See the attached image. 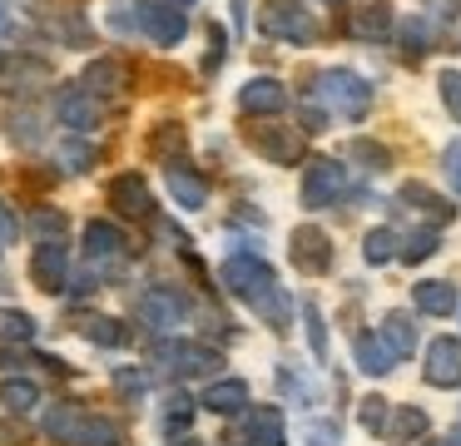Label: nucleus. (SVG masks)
<instances>
[{
  "label": "nucleus",
  "mask_w": 461,
  "mask_h": 446,
  "mask_svg": "<svg viewBox=\"0 0 461 446\" xmlns=\"http://www.w3.org/2000/svg\"><path fill=\"white\" fill-rule=\"evenodd\" d=\"M223 287H233L239 297H249L258 313H268V323L278 327H288V317H293V303H288V293H283L278 283H273V268L263 263V258H249V253H239V258H229L223 263Z\"/></svg>",
  "instance_id": "1"
},
{
  "label": "nucleus",
  "mask_w": 461,
  "mask_h": 446,
  "mask_svg": "<svg viewBox=\"0 0 461 446\" xmlns=\"http://www.w3.org/2000/svg\"><path fill=\"white\" fill-rule=\"evenodd\" d=\"M110 25H120V30H140V35H149L154 45H179L184 40V15L179 10H169V5H130V0H120V5L110 10Z\"/></svg>",
  "instance_id": "2"
},
{
  "label": "nucleus",
  "mask_w": 461,
  "mask_h": 446,
  "mask_svg": "<svg viewBox=\"0 0 461 446\" xmlns=\"http://www.w3.org/2000/svg\"><path fill=\"white\" fill-rule=\"evenodd\" d=\"M318 89L342 119H367L372 114V85L357 75V69H322Z\"/></svg>",
  "instance_id": "3"
},
{
  "label": "nucleus",
  "mask_w": 461,
  "mask_h": 446,
  "mask_svg": "<svg viewBox=\"0 0 461 446\" xmlns=\"http://www.w3.org/2000/svg\"><path fill=\"white\" fill-rule=\"evenodd\" d=\"M258 25H263V35L293 40V45H308V40H318V20L303 10V0H273V5H263Z\"/></svg>",
  "instance_id": "4"
},
{
  "label": "nucleus",
  "mask_w": 461,
  "mask_h": 446,
  "mask_svg": "<svg viewBox=\"0 0 461 446\" xmlns=\"http://www.w3.org/2000/svg\"><path fill=\"white\" fill-rule=\"evenodd\" d=\"M421 377L431 387H461V337H437L421 357Z\"/></svg>",
  "instance_id": "5"
},
{
  "label": "nucleus",
  "mask_w": 461,
  "mask_h": 446,
  "mask_svg": "<svg viewBox=\"0 0 461 446\" xmlns=\"http://www.w3.org/2000/svg\"><path fill=\"white\" fill-rule=\"evenodd\" d=\"M342 194V164L338 159H312L303 168V204L308 208H328Z\"/></svg>",
  "instance_id": "6"
},
{
  "label": "nucleus",
  "mask_w": 461,
  "mask_h": 446,
  "mask_svg": "<svg viewBox=\"0 0 461 446\" xmlns=\"http://www.w3.org/2000/svg\"><path fill=\"white\" fill-rule=\"evenodd\" d=\"M293 263L303 268V273H328V263H332V238L322 233V228H298L293 233Z\"/></svg>",
  "instance_id": "7"
},
{
  "label": "nucleus",
  "mask_w": 461,
  "mask_h": 446,
  "mask_svg": "<svg viewBox=\"0 0 461 446\" xmlns=\"http://www.w3.org/2000/svg\"><path fill=\"white\" fill-rule=\"evenodd\" d=\"M239 105L249 109V114H283V105H288V89H283L278 79H253V85L239 89Z\"/></svg>",
  "instance_id": "8"
},
{
  "label": "nucleus",
  "mask_w": 461,
  "mask_h": 446,
  "mask_svg": "<svg viewBox=\"0 0 461 446\" xmlns=\"http://www.w3.org/2000/svg\"><path fill=\"white\" fill-rule=\"evenodd\" d=\"M387 30H392V0H357L352 35L357 40H387Z\"/></svg>",
  "instance_id": "9"
},
{
  "label": "nucleus",
  "mask_w": 461,
  "mask_h": 446,
  "mask_svg": "<svg viewBox=\"0 0 461 446\" xmlns=\"http://www.w3.org/2000/svg\"><path fill=\"white\" fill-rule=\"evenodd\" d=\"M397 362H402V357L387 347V337H382V332H362V337H357V367H362L367 377H387Z\"/></svg>",
  "instance_id": "10"
},
{
  "label": "nucleus",
  "mask_w": 461,
  "mask_h": 446,
  "mask_svg": "<svg viewBox=\"0 0 461 446\" xmlns=\"http://www.w3.org/2000/svg\"><path fill=\"white\" fill-rule=\"evenodd\" d=\"M253 139H258V149H263L268 159H278V164H293V159H303V134H293V129L258 124V129H253Z\"/></svg>",
  "instance_id": "11"
},
{
  "label": "nucleus",
  "mask_w": 461,
  "mask_h": 446,
  "mask_svg": "<svg viewBox=\"0 0 461 446\" xmlns=\"http://www.w3.org/2000/svg\"><path fill=\"white\" fill-rule=\"evenodd\" d=\"M411 303H417L427 317H451L456 313V287L451 283H417L411 287Z\"/></svg>",
  "instance_id": "12"
},
{
  "label": "nucleus",
  "mask_w": 461,
  "mask_h": 446,
  "mask_svg": "<svg viewBox=\"0 0 461 446\" xmlns=\"http://www.w3.org/2000/svg\"><path fill=\"white\" fill-rule=\"evenodd\" d=\"M213 362H219V357L209 352V347H164V367H169V372H179V377H194V372H213Z\"/></svg>",
  "instance_id": "13"
},
{
  "label": "nucleus",
  "mask_w": 461,
  "mask_h": 446,
  "mask_svg": "<svg viewBox=\"0 0 461 446\" xmlns=\"http://www.w3.org/2000/svg\"><path fill=\"white\" fill-rule=\"evenodd\" d=\"M114 208H120V214H130V218L149 214V188H144L140 174H120V178H114Z\"/></svg>",
  "instance_id": "14"
},
{
  "label": "nucleus",
  "mask_w": 461,
  "mask_h": 446,
  "mask_svg": "<svg viewBox=\"0 0 461 446\" xmlns=\"http://www.w3.org/2000/svg\"><path fill=\"white\" fill-rule=\"evenodd\" d=\"M243 432H249L253 446H283V412H278V406H258Z\"/></svg>",
  "instance_id": "15"
},
{
  "label": "nucleus",
  "mask_w": 461,
  "mask_h": 446,
  "mask_svg": "<svg viewBox=\"0 0 461 446\" xmlns=\"http://www.w3.org/2000/svg\"><path fill=\"white\" fill-rule=\"evenodd\" d=\"M382 337H387V347H392L397 357L417 352V327H411L407 313H387V317H382Z\"/></svg>",
  "instance_id": "16"
},
{
  "label": "nucleus",
  "mask_w": 461,
  "mask_h": 446,
  "mask_svg": "<svg viewBox=\"0 0 461 446\" xmlns=\"http://www.w3.org/2000/svg\"><path fill=\"white\" fill-rule=\"evenodd\" d=\"M203 406H213V412H239V406H249V387H243L239 377L213 382L209 392H203Z\"/></svg>",
  "instance_id": "17"
},
{
  "label": "nucleus",
  "mask_w": 461,
  "mask_h": 446,
  "mask_svg": "<svg viewBox=\"0 0 461 446\" xmlns=\"http://www.w3.org/2000/svg\"><path fill=\"white\" fill-rule=\"evenodd\" d=\"M421 432H427V412H421V406H397V412H392V426H387V436H392L397 446L417 441Z\"/></svg>",
  "instance_id": "18"
},
{
  "label": "nucleus",
  "mask_w": 461,
  "mask_h": 446,
  "mask_svg": "<svg viewBox=\"0 0 461 446\" xmlns=\"http://www.w3.org/2000/svg\"><path fill=\"white\" fill-rule=\"evenodd\" d=\"M397 248H402V233H397V228H372L367 243H362V258L377 268V263H392V258H397Z\"/></svg>",
  "instance_id": "19"
},
{
  "label": "nucleus",
  "mask_w": 461,
  "mask_h": 446,
  "mask_svg": "<svg viewBox=\"0 0 461 446\" xmlns=\"http://www.w3.org/2000/svg\"><path fill=\"white\" fill-rule=\"evenodd\" d=\"M402 204L417 208V214H431L437 223H447V218H451V204H441L427 184H407V188H402Z\"/></svg>",
  "instance_id": "20"
},
{
  "label": "nucleus",
  "mask_w": 461,
  "mask_h": 446,
  "mask_svg": "<svg viewBox=\"0 0 461 446\" xmlns=\"http://www.w3.org/2000/svg\"><path fill=\"white\" fill-rule=\"evenodd\" d=\"M55 109H60V119H65V124H75V129H90L95 124V105L85 95H75V89H65V95L55 99Z\"/></svg>",
  "instance_id": "21"
},
{
  "label": "nucleus",
  "mask_w": 461,
  "mask_h": 446,
  "mask_svg": "<svg viewBox=\"0 0 461 446\" xmlns=\"http://www.w3.org/2000/svg\"><path fill=\"white\" fill-rule=\"evenodd\" d=\"M169 188H174V198H179L184 208H203V178L199 174H184V168H169Z\"/></svg>",
  "instance_id": "22"
},
{
  "label": "nucleus",
  "mask_w": 461,
  "mask_h": 446,
  "mask_svg": "<svg viewBox=\"0 0 461 446\" xmlns=\"http://www.w3.org/2000/svg\"><path fill=\"white\" fill-rule=\"evenodd\" d=\"M144 317L159 323V327H169V323H179V317H184V303L174 293H149V297H144Z\"/></svg>",
  "instance_id": "23"
},
{
  "label": "nucleus",
  "mask_w": 461,
  "mask_h": 446,
  "mask_svg": "<svg viewBox=\"0 0 461 446\" xmlns=\"http://www.w3.org/2000/svg\"><path fill=\"white\" fill-rule=\"evenodd\" d=\"M124 85V65L120 59H95L85 69V89H120Z\"/></svg>",
  "instance_id": "24"
},
{
  "label": "nucleus",
  "mask_w": 461,
  "mask_h": 446,
  "mask_svg": "<svg viewBox=\"0 0 461 446\" xmlns=\"http://www.w3.org/2000/svg\"><path fill=\"white\" fill-rule=\"evenodd\" d=\"M35 278H41V287H65V258L55 248H41L35 253Z\"/></svg>",
  "instance_id": "25"
},
{
  "label": "nucleus",
  "mask_w": 461,
  "mask_h": 446,
  "mask_svg": "<svg viewBox=\"0 0 461 446\" xmlns=\"http://www.w3.org/2000/svg\"><path fill=\"white\" fill-rule=\"evenodd\" d=\"M441 248V233L437 228H417V233L407 238V248H402V258H407V263H421V258H431Z\"/></svg>",
  "instance_id": "26"
},
{
  "label": "nucleus",
  "mask_w": 461,
  "mask_h": 446,
  "mask_svg": "<svg viewBox=\"0 0 461 446\" xmlns=\"http://www.w3.org/2000/svg\"><path fill=\"white\" fill-rule=\"evenodd\" d=\"M427 45H431V40H427V20H421V15L402 20V55H407V59H417Z\"/></svg>",
  "instance_id": "27"
},
{
  "label": "nucleus",
  "mask_w": 461,
  "mask_h": 446,
  "mask_svg": "<svg viewBox=\"0 0 461 446\" xmlns=\"http://www.w3.org/2000/svg\"><path fill=\"white\" fill-rule=\"evenodd\" d=\"M85 248H90V258H104V253H114V248H120V233H114L110 223H90Z\"/></svg>",
  "instance_id": "28"
},
{
  "label": "nucleus",
  "mask_w": 461,
  "mask_h": 446,
  "mask_svg": "<svg viewBox=\"0 0 461 446\" xmlns=\"http://www.w3.org/2000/svg\"><path fill=\"white\" fill-rule=\"evenodd\" d=\"M35 327H31V317L25 313H0V337H11V342H25Z\"/></svg>",
  "instance_id": "29"
},
{
  "label": "nucleus",
  "mask_w": 461,
  "mask_h": 446,
  "mask_svg": "<svg viewBox=\"0 0 461 446\" xmlns=\"http://www.w3.org/2000/svg\"><path fill=\"white\" fill-rule=\"evenodd\" d=\"M303 323H308V337H312V352L318 357H328V327H322V317H318V307H303Z\"/></svg>",
  "instance_id": "30"
},
{
  "label": "nucleus",
  "mask_w": 461,
  "mask_h": 446,
  "mask_svg": "<svg viewBox=\"0 0 461 446\" xmlns=\"http://www.w3.org/2000/svg\"><path fill=\"white\" fill-rule=\"evenodd\" d=\"M348 154H357V164H367V168H387V164H392L387 149H382V144H367V139H357Z\"/></svg>",
  "instance_id": "31"
},
{
  "label": "nucleus",
  "mask_w": 461,
  "mask_h": 446,
  "mask_svg": "<svg viewBox=\"0 0 461 446\" xmlns=\"http://www.w3.org/2000/svg\"><path fill=\"white\" fill-rule=\"evenodd\" d=\"M0 396H5V406H15V412L35 406V387L31 382H5V387H0Z\"/></svg>",
  "instance_id": "32"
},
{
  "label": "nucleus",
  "mask_w": 461,
  "mask_h": 446,
  "mask_svg": "<svg viewBox=\"0 0 461 446\" xmlns=\"http://www.w3.org/2000/svg\"><path fill=\"white\" fill-rule=\"evenodd\" d=\"M441 99H447V109L461 119V69H447V75H441Z\"/></svg>",
  "instance_id": "33"
},
{
  "label": "nucleus",
  "mask_w": 461,
  "mask_h": 446,
  "mask_svg": "<svg viewBox=\"0 0 461 446\" xmlns=\"http://www.w3.org/2000/svg\"><path fill=\"white\" fill-rule=\"evenodd\" d=\"M357 416H362V426H367V432H382V426H387V406H382V396H367Z\"/></svg>",
  "instance_id": "34"
},
{
  "label": "nucleus",
  "mask_w": 461,
  "mask_h": 446,
  "mask_svg": "<svg viewBox=\"0 0 461 446\" xmlns=\"http://www.w3.org/2000/svg\"><path fill=\"white\" fill-rule=\"evenodd\" d=\"M75 426H80V412H70V406H55L50 412V432L55 436H80Z\"/></svg>",
  "instance_id": "35"
},
{
  "label": "nucleus",
  "mask_w": 461,
  "mask_h": 446,
  "mask_svg": "<svg viewBox=\"0 0 461 446\" xmlns=\"http://www.w3.org/2000/svg\"><path fill=\"white\" fill-rule=\"evenodd\" d=\"M31 228H35L41 238H55V233L65 228V218L55 214V208H41V214H31Z\"/></svg>",
  "instance_id": "36"
},
{
  "label": "nucleus",
  "mask_w": 461,
  "mask_h": 446,
  "mask_svg": "<svg viewBox=\"0 0 461 446\" xmlns=\"http://www.w3.org/2000/svg\"><path fill=\"white\" fill-rule=\"evenodd\" d=\"M441 164H447V178H451V188L461 194V144H447V159H441Z\"/></svg>",
  "instance_id": "37"
},
{
  "label": "nucleus",
  "mask_w": 461,
  "mask_h": 446,
  "mask_svg": "<svg viewBox=\"0 0 461 446\" xmlns=\"http://www.w3.org/2000/svg\"><path fill=\"white\" fill-rule=\"evenodd\" d=\"M189 412H194L189 396H174V402H169V426H174V432H179V426H189Z\"/></svg>",
  "instance_id": "38"
},
{
  "label": "nucleus",
  "mask_w": 461,
  "mask_h": 446,
  "mask_svg": "<svg viewBox=\"0 0 461 446\" xmlns=\"http://www.w3.org/2000/svg\"><path fill=\"white\" fill-rule=\"evenodd\" d=\"M90 337H95V342H120V323H90Z\"/></svg>",
  "instance_id": "39"
},
{
  "label": "nucleus",
  "mask_w": 461,
  "mask_h": 446,
  "mask_svg": "<svg viewBox=\"0 0 461 446\" xmlns=\"http://www.w3.org/2000/svg\"><path fill=\"white\" fill-rule=\"evenodd\" d=\"M308 446H332V426L318 422V426H312V436H308Z\"/></svg>",
  "instance_id": "40"
},
{
  "label": "nucleus",
  "mask_w": 461,
  "mask_h": 446,
  "mask_svg": "<svg viewBox=\"0 0 461 446\" xmlns=\"http://www.w3.org/2000/svg\"><path fill=\"white\" fill-rule=\"evenodd\" d=\"M421 446H461V426H456V432H447V436H437V441H421Z\"/></svg>",
  "instance_id": "41"
},
{
  "label": "nucleus",
  "mask_w": 461,
  "mask_h": 446,
  "mask_svg": "<svg viewBox=\"0 0 461 446\" xmlns=\"http://www.w3.org/2000/svg\"><path fill=\"white\" fill-rule=\"evenodd\" d=\"M164 5H169V10H174V5H194V0H164Z\"/></svg>",
  "instance_id": "42"
}]
</instances>
